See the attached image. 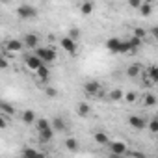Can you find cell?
<instances>
[{
  "instance_id": "6da1fadb",
  "label": "cell",
  "mask_w": 158,
  "mask_h": 158,
  "mask_svg": "<svg viewBox=\"0 0 158 158\" xmlns=\"http://www.w3.org/2000/svg\"><path fill=\"white\" fill-rule=\"evenodd\" d=\"M106 48L112 52V54H128L132 50L130 47V41H123L119 37H110L106 41Z\"/></svg>"
},
{
  "instance_id": "7a4b0ae2",
  "label": "cell",
  "mask_w": 158,
  "mask_h": 158,
  "mask_svg": "<svg viewBox=\"0 0 158 158\" xmlns=\"http://www.w3.org/2000/svg\"><path fill=\"white\" fill-rule=\"evenodd\" d=\"M35 127H37V134L43 141H50L52 136H54V127H52V121H47V119H37L35 121Z\"/></svg>"
},
{
  "instance_id": "3957f363",
  "label": "cell",
  "mask_w": 158,
  "mask_h": 158,
  "mask_svg": "<svg viewBox=\"0 0 158 158\" xmlns=\"http://www.w3.org/2000/svg\"><path fill=\"white\" fill-rule=\"evenodd\" d=\"M60 45H61V48H63L67 54L76 56V50H78V47H76V39H73L71 35H65V37L60 39Z\"/></svg>"
},
{
  "instance_id": "277c9868",
  "label": "cell",
  "mask_w": 158,
  "mask_h": 158,
  "mask_svg": "<svg viewBox=\"0 0 158 158\" xmlns=\"http://www.w3.org/2000/svg\"><path fill=\"white\" fill-rule=\"evenodd\" d=\"M17 15H19L21 19H34V17L37 15V10H35L34 6L23 4V6H19V8H17Z\"/></svg>"
},
{
  "instance_id": "5b68a950",
  "label": "cell",
  "mask_w": 158,
  "mask_h": 158,
  "mask_svg": "<svg viewBox=\"0 0 158 158\" xmlns=\"http://www.w3.org/2000/svg\"><path fill=\"white\" fill-rule=\"evenodd\" d=\"M35 54H37L45 63H50V61L56 60V52H54L52 48H47V47H43V48H35Z\"/></svg>"
},
{
  "instance_id": "8992f818",
  "label": "cell",
  "mask_w": 158,
  "mask_h": 158,
  "mask_svg": "<svg viewBox=\"0 0 158 158\" xmlns=\"http://www.w3.org/2000/svg\"><path fill=\"white\" fill-rule=\"evenodd\" d=\"M24 63H26V67H28V69H34V71H37V69H39V67L45 63V61H43V60H41L37 54H30V56H26V58H24Z\"/></svg>"
},
{
  "instance_id": "52a82bcc",
  "label": "cell",
  "mask_w": 158,
  "mask_h": 158,
  "mask_svg": "<svg viewBox=\"0 0 158 158\" xmlns=\"http://www.w3.org/2000/svg\"><path fill=\"white\" fill-rule=\"evenodd\" d=\"M110 151L115 156H123V154L128 152L127 151V143H123V141H110Z\"/></svg>"
},
{
  "instance_id": "ba28073f",
  "label": "cell",
  "mask_w": 158,
  "mask_h": 158,
  "mask_svg": "<svg viewBox=\"0 0 158 158\" xmlns=\"http://www.w3.org/2000/svg\"><path fill=\"white\" fill-rule=\"evenodd\" d=\"M23 47H24V41H21V39H10V41H6V50L8 52H21Z\"/></svg>"
},
{
  "instance_id": "9c48e42d",
  "label": "cell",
  "mask_w": 158,
  "mask_h": 158,
  "mask_svg": "<svg viewBox=\"0 0 158 158\" xmlns=\"http://www.w3.org/2000/svg\"><path fill=\"white\" fill-rule=\"evenodd\" d=\"M128 123H130V127L136 128V130H143V128L147 127V121H145L143 117H139V115H130V117H128Z\"/></svg>"
},
{
  "instance_id": "30bf717a",
  "label": "cell",
  "mask_w": 158,
  "mask_h": 158,
  "mask_svg": "<svg viewBox=\"0 0 158 158\" xmlns=\"http://www.w3.org/2000/svg\"><path fill=\"white\" fill-rule=\"evenodd\" d=\"M84 91H86L88 95H99V93H101V84H99L97 80H89V82L84 86Z\"/></svg>"
},
{
  "instance_id": "8fae6325",
  "label": "cell",
  "mask_w": 158,
  "mask_h": 158,
  "mask_svg": "<svg viewBox=\"0 0 158 158\" xmlns=\"http://www.w3.org/2000/svg\"><path fill=\"white\" fill-rule=\"evenodd\" d=\"M35 73H37V76H39V80H41V82H45V84L48 82V78H50V71H48L47 63H43V65H41Z\"/></svg>"
},
{
  "instance_id": "7c38bea8",
  "label": "cell",
  "mask_w": 158,
  "mask_h": 158,
  "mask_svg": "<svg viewBox=\"0 0 158 158\" xmlns=\"http://www.w3.org/2000/svg\"><path fill=\"white\" fill-rule=\"evenodd\" d=\"M37 35L35 34H26L24 35V47H28V48H35L37 47Z\"/></svg>"
},
{
  "instance_id": "4fadbf2b",
  "label": "cell",
  "mask_w": 158,
  "mask_h": 158,
  "mask_svg": "<svg viewBox=\"0 0 158 158\" xmlns=\"http://www.w3.org/2000/svg\"><path fill=\"white\" fill-rule=\"evenodd\" d=\"M89 114H91V108H89L88 102H80V104H78V115H80V117H88Z\"/></svg>"
},
{
  "instance_id": "5bb4252c",
  "label": "cell",
  "mask_w": 158,
  "mask_h": 158,
  "mask_svg": "<svg viewBox=\"0 0 158 158\" xmlns=\"http://www.w3.org/2000/svg\"><path fill=\"white\" fill-rule=\"evenodd\" d=\"M147 74H149V80H151L152 84H158V65H152V67H149Z\"/></svg>"
},
{
  "instance_id": "9a60e30c",
  "label": "cell",
  "mask_w": 158,
  "mask_h": 158,
  "mask_svg": "<svg viewBox=\"0 0 158 158\" xmlns=\"http://www.w3.org/2000/svg\"><path fill=\"white\" fill-rule=\"evenodd\" d=\"M108 99H110L112 102H117V101L125 99V93H123L121 89H112V91H110V95H108Z\"/></svg>"
},
{
  "instance_id": "2e32d148",
  "label": "cell",
  "mask_w": 158,
  "mask_h": 158,
  "mask_svg": "<svg viewBox=\"0 0 158 158\" xmlns=\"http://www.w3.org/2000/svg\"><path fill=\"white\" fill-rule=\"evenodd\" d=\"M95 141L101 143V145H110V138H108L106 132H97L95 134Z\"/></svg>"
},
{
  "instance_id": "e0dca14e",
  "label": "cell",
  "mask_w": 158,
  "mask_h": 158,
  "mask_svg": "<svg viewBox=\"0 0 158 158\" xmlns=\"http://www.w3.org/2000/svg\"><path fill=\"white\" fill-rule=\"evenodd\" d=\"M128 41H130V47H132L130 54H134V52H136V50L139 48V45H141V41H143V39H141V37H138V35H132V37H130Z\"/></svg>"
},
{
  "instance_id": "ac0fdd59",
  "label": "cell",
  "mask_w": 158,
  "mask_h": 158,
  "mask_svg": "<svg viewBox=\"0 0 158 158\" xmlns=\"http://www.w3.org/2000/svg\"><path fill=\"white\" fill-rule=\"evenodd\" d=\"M80 11H82V15H89V13L93 11V2H91V0H86V2H82Z\"/></svg>"
},
{
  "instance_id": "d6986e66",
  "label": "cell",
  "mask_w": 158,
  "mask_h": 158,
  "mask_svg": "<svg viewBox=\"0 0 158 158\" xmlns=\"http://www.w3.org/2000/svg\"><path fill=\"white\" fill-rule=\"evenodd\" d=\"M23 121H24L26 125H32V123L35 121V112H32V110H26V112L23 114Z\"/></svg>"
},
{
  "instance_id": "ffe728a7",
  "label": "cell",
  "mask_w": 158,
  "mask_h": 158,
  "mask_svg": "<svg viewBox=\"0 0 158 158\" xmlns=\"http://www.w3.org/2000/svg\"><path fill=\"white\" fill-rule=\"evenodd\" d=\"M52 127H54V130L63 132V130H65V121H63L61 117H54V119H52Z\"/></svg>"
},
{
  "instance_id": "44dd1931",
  "label": "cell",
  "mask_w": 158,
  "mask_h": 158,
  "mask_svg": "<svg viewBox=\"0 0 158 158\" xmlns=\"http://www.w3.org/2000/svg\"><path fill=\"white\" fill-rule=\"evenodd\" d=\"M139 13H141L143 17H149V15L152 13V4H149V2H143V4H141V8H139Z\"/></svg>"
},
{
  "instance_id": "7402d4cb",
  "label": "cell",
  "mask_w": 158,
  "mask_h": 158,
  "mask_svg": "<svg viewBox=\"0 0 158 158\" xmlns=\"http://www.w3.org/2000/svg\"><path fill=\"white\" fill-rule=\"evenodd\" d=\"M0 112L6 114V115H13V114H15V108H13V106H10L8 102H2V104H0Z\"/></svg>"
},
{
  "instance_id": "603a6c76",
  "label": "cell",
  "mask_w": 158,
  "mask_h": 158,
  "mask_svg": "<svg viewBox=\"0 0 158 158\" xmlns=\"http://www.w3.org/2000/svg\"><path fill=\"white\" fill-rule=\"evenodd\" d=\"M139 69H141L139 65H130V67L127 69V74H128L130 78H136V76L139 74Z\"/></svg>"
},
{
  "instance_id": "cb8c5ba5",
  "label": "cell",
  "mask_w": 158,
  "mask_h": 158,
  "mask_svg": "<svg viewBox=\"0 0 158 158\" xmlns=\"http://www.w3.org/2000/svg\"><path fill=\"white\" fill-rule=\"evenodd\" d=\"M65 147H67L69 151H76V149H78V139H76V138H69V139L65 141Z\"/></svg>"
},
{
  "instance_id": "d4e9b609",
  "label": "cell",
  "mask_w": 158,
  "mask_h": 158,
  "mask_svg": "<svg viewBox=\"0 0 158 158\" xmlns=\"http://www.w3.org/2000/svg\"><path fill=\"white\" fill-rule=\"evenodd\" d=\"M143 104H145V106H154V104H156V97H154V95H145Z\"/></svg>"
},
{
  "instance_id": "484cf974",
  "label": "cell",
  "mask_w": 158,
  "mask_h": 158,
  "mask_svg": "<svg viewBox=\"0 0 158 158\" xmlns=\"http://www.w3.org/2000/svg\"><path fill=\"white\" fill-rule=\"evenodd\" d=\"M149 130H151V132H154V134L158 132V117H156V119H152V121H149Z\"/></svg>"
},
{
  "instance_id": "4316f807",
  "label": "cell",
  "mask_w": 158,
  "mask_h": 158,
  "mask_svg": "<svg viewBox=\"0 0 158 158\" xmlns=\"http://www.w3.org/2000/svg\"><path fill=\"white\" fill-rule=\"evenodd\" d=\"M128 4H130L134 10H139V8H141V4H143V0H128Z\"/></svg>"
},
{
  "instance_id": "83f0119b",
  "label": "cell",
  "mask_w": 158,
  "mask_h": 158,
  "mask_svg": "<svg viewBox=\"0 0 158 158\" xmlns=\"http://www.w3.org/2000/svg\"><path fill=\"white\" fill-rule=\"evenodd\" d=\"M45 93H47V95H48L50 99H54V97L58 95V91H56L54 88H45Z\"/></svg>"
},
{
  "instance_id": "f1b7e54d",
  "label": "cell",
  "mask_w": 158,
  "mask_h": 158,
  "mask_svg": "<svg viewBox=\"0 0 158 158\" xmlns=\"http://www.w3.org/2000/svg\"><path fill=\"white\" fill-rule=\"evenodd\" d=\"M6 125H8V119H6V114H2L0 115V128H6Z\"/></svg>"
},
{
  "instance_id": "f546056e",
  "label": "cell",
  "mask_w": 158,
  "mask_h": 158,
  "mask_svg": "<svg viewBox=\"0 0 158 158\" xmlns=\"http://www.w3.org/2000/svg\"><path fill=\"white\" fill-rule=\"evenodd\" d=\"M125 101H127V102H134V101H136V93H127V95H125Z\"/></svg>"
},
{
  "instance_id": "4dcf8cb0",
  "label": "cell",
  "mask_w": 158,
  "mask_h": 158,
  "mask_svg": "<svg viewBox=\"0 0 158 158\" xmlns=\"http://www.w3.org/2000/svg\"><path fill=\"white\" fill-rule=\"evenodd\" d=\"M30 154H37V151L35 149H24L23 151V156H30Z\"/></svg>"
},
{
  "instance_id": "1f68e13d",
  "label": "cell",
  "mask_w": 158,
  "mask_h": 158,
  "mask_svg": "<svg viewBox=\"0 0 158 158\" xmlns=\"http://www.w3.org/2000/svg\"><path fill=\"white\" fill-rule=\"evenodd\" d=\"M134 35H138V37H141V39H143V37H145V32H143L141 28H138V30H134Z\"/></svg>"
},
{
  "instance_id": "d6a6232c",
  "label": "cell",
  "mask_w": 158,
  "mask_h": 158,
  "mask_svg": "<svg viewBox=\"0 0 158 158\" xmlns=\"http://www.w3.org/2000/svg\"><path fill=\"white\" fill-rule=\"evenodd\" d=\"M73 39H78V30H71V34H69Z\"/></svg>"
},
{
  "instance_id": "836d02e7",
  "label": "cell",
  "mask_w": 158,
  "mask_h": 158,
  "mask_svg": "<svg viewBox=\"0 0 158 158\" xmlns=\"http://www.w3.org/2000/svg\"><path fill=\"white\" fill-rule=\"evenodd\" d=\"M152 37L158 41V26H154V28H152Z\"/></svg>"
},
{
  "instance_id": "e575fe53",
  "label": "cell",
  "mask_w": 158,
  "mask_h": 158,
  "mask_svg": "<svg viewBox=\"0 0 158 158\" xmlns=\"http://www.w3.org/2000/svg\"><path fill=\"white\" fill-rule=\"evenodd\" d=\"M143 2H149V4H152V0H143Z\"/></svg>"
},
{
  "instance_id": "d590c367",
  "label": "cell",
  "mask_w": 158,
  "mask_h": 158,
  "mask_svg": "<svg viewBox=\"0 0 158 158\" xmlns=\"http://www.w3.org/2000/svg\"><path fill=\"white\" fill-rule=\"evenodd\" d=\"M6 2H8V0H2V4H6Z\"/></svg>"
}]
</instances>
